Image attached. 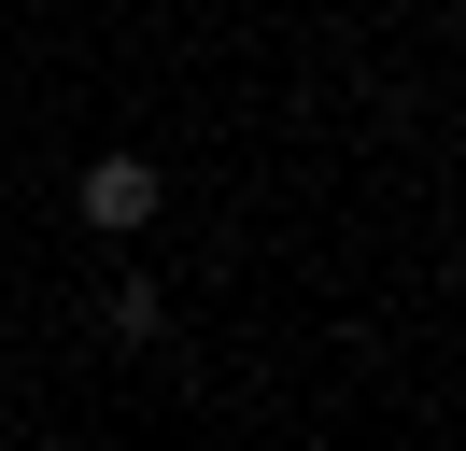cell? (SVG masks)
<instances>
[{"mask_svg": "<svg viewBox=\"0 0 466 451\" xmlns=\"http://www.w3.org/2000/svg\"><path fill=\"white\" fill-rule=\"evenodd\" d=\"M86 226H114V240L156 226V155H99V169H86Z\"/></svg>", "mask_w": 466, "mask_h": 451, "instance_id": "6da1fadb", "label": "cell"}]
</instances>
